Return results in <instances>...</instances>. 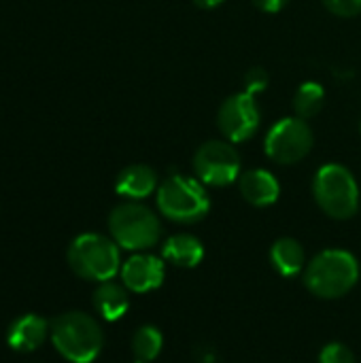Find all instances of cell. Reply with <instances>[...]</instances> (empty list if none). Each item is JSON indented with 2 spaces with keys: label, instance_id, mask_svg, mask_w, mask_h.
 <instances>
[{
  "label": "cell",
  "instance_id": "cell-1",
  "mask_svg": "<svg viewBox=\"0 0 361 363\" xmlns=\"http://www.w3.org/2000/svg\"><path fill=\"white\" fill-rule=\"evenodd\" d=\"M360 262L351 251L326 249L304 270V287L319 300L345 298L360 281Z\"/></svg>",
  "mask_w": 361,
  "mask_h": 363
},
{
  "label": "cell",
  "instance_id": "cell-2",
  "mask_svg": "<svg viewBox=\"0 0 361 363\" xmlns=\"http://www.w3.org/2000/svg\"><path fill=\"white\" fill-rule=\"evenodd\" d=\"M51 342L57 353L70 363H91L104 347L100 323L79 311L64 313L51 321Z\"/></svg>",
  "mask_w": 361,
  "mask_h": 363
},
{
  "label": "cell",
  "instance_id": "cell-3",
  "mask_svg": "<svg viewBox=\"0 0 361 363\" xmlns=\"http://www.w3.org/2000/svg\"><path fill=\"white\" fill-rule=\"evenodd\" d=\"M155 202L162 217L179 225H194L211 211L206 185L187 174H170L164 179L155 191Z\"/></svg>",
  "mask_w": 361,
  "mask_h": 363
},
{
  "label": "cell",
  "instance_id": "cell-4",
  "mask_svg": "<svg viewBox=\"0 0 361 363\" xmlns=\"http://www.w3.org/2000/svg\"><path fill=\"white\" fill-rule=\"evenodd\" d=\"M66 257L70 270L83 281L104 283L113 281L121 272L119 245L102 234L87 232L77 236L70 242Z\"/></svg>",
  "mask_w": 361,
  "mask_h": 363
},
{
  "label": "cell",
  "instance_id": "cell-5",
  "mask_svg": "<svg viewBox=\"0 0 361 363\" xmlns=\"http://www.w3.org/2000/svg\"><path fill=\"white\" fill-rule=\"evenodd\" d=\"M313 196L317 206L336 221H347L360 211V185L343 164H326L317 170Z\"/></svg>",
  "mask_w": 361,
  "mask_h": 363
},
{
  "label": "cell",
  "instance_id": "cell-6",
  "mask_svg": "<svg viewBox=\"0 0 361 363\" xmlns=\"http://www.w3.org/2000/svg\"><path fill=\"white\" fill-rule=\"evenodd\" d=\"M111 238L126 251H149L162 238L160 217L140 202H123L109 215Z\"/></svg>",
  "mask_w": 361,
  "mask_h": 363
},
{
  "label": "cell",
  "instance_id": "cell-7",
  "mask_svg": "<svg viewBox=\"0 0 361 363\" xmlns=\"http://www.w3.org/2000/svg\"><path fill=\"white\" fill-rule=\"evenodd\" d=\"M240 155L230 140H206L194 153V174L206 187H228L240 177Z\"/></svg>",
  "mask_w": 361,
  "mask_h": 363
},
{
  "label": "cell",
  "instance_id": "cell-8",
  "mask_svg": "<svg viewBox=\"0 0 361 363\" xmlns=\"http://www.w3.org/2000/svg\"><path fill=\"white\" fill-rule=\"evenodd\" d=\"M313 130L306 119L283 117L266 134L264 151L266 155L283 166L298 164L313 149Z\"/></svg>",
  "mask_w": 361,
  "mask_h": 363
},
{
  "label": "cell",
  "instance_id": "cell-9",
  "mask_svg": "<svg viewBox=\"0 0 361 363\" xmlns=\"http://www.w3.org/2000/svg\"><path fill=\"white\" fill-rule=\"evenodd\" d=\"M262 111L255 102V96L249 91L232 94L223 100L217 111V125L221 134L230 143H245L249 140L260 128Z\"/></svg>",
  "mask_w": 361,
  "mask_h": 363
},
{
  "label": "cell",
  "instance_id": "cell-10",
  "mask_svg": "<svg viewBox=\"0 0 361 363\" xmlns=\"http://www.w3.org/2000/svg\"><path fill=\"white\" fill-rule=\"evenodd\" d=\"M121 283L132 294H151L162 287L166 279L164 257L151 253H136L121 264Z\"/></svg>",
  "mask_w": 361,
  "mask_h": 363
},
{
  "label": "cell",
  "instance_id": "cell-11",
  "mask_svg": "<svg viewBox=\"0 0 361 363\" xmlns=\"http://www.w3.org/2000/svg\"><path fill=\"white\" fill-rule=\"evenodd\" d=\"M238 189H240V196L251 206H257V208L277 204V200L281 196L279 179L270 170H264V168L245 170L238 177Z\"/></svg>",
  "mask_w": 361,
  "mask_h": 363
},
{
  "label": "cell",
  "instance_id": "cell-12",
  "mask_svg": "<svg viewBox=\"0 0 361 363\" xmlns=\"http://www.w3.org/2000/svg\"><path fill=\"white\" fill-rule=\"evenodd\" d=\"M49 332H51V325L43 317L34 313L21 315L9 325L6 345L17 353H32L47 340Z\"/></svg>",
  "mask_w": 361,
  "mask_h": 363
},
{
  "label": "cell",
  "instance_id": "cell-13",
  "mask_svg": "<svg viewBox=\"0 0 361 363\" xmlns=\"http://www.w3.org/2000/svg\"><path fill=\"white\" fill-rule=\"evenodd\" d=\"M157 187H160V183H157L155 170L145 164H132V166L123 168L115 181L117 196H121L130 202H140V200L149 198L151 194L157 191Z\"/></svg>",
  "mask_w": 361,
  "mask_h": 363
},
{
  "label": "cell",
  "instance_id": "cell-14",
  "mask_svg": "<svg viewBox=\"0 0 361 363\" xmlns=\"http://www.w3.org/2000/svg\"><path fill=\"white\" fill-rule=\"evenodd\" d=\"M270 264L279 277L294 279L306 270V251L296 238L283 236L270 247Z\"/></svg>",
  "mask_w": 361,
  "mask_h": 363
},
{
  "label": "cell",
  "instance_id": "cell-15",
  "mask_svg": "<svg viewBox=\"0 0 361 363\" xmlns=\"http://www.w3.org/2000/svg\"><path fill=\"white\" fill-rule=\"evenodd\" d=\"M94 308L104 321H119L130 308V294L123 283L104 281L94 291Z\"/></svg>",
  "mask_w": 361,
  "mask_h": 363
},
{
  "label": "cell",
  "instance_id": "cell-16",
  "mask_svg": "<svg viewBox=\"0 0 361 363\" xmlns=\"http://www.w3.org/2000/svg\"><path fill=\"white\" fill-rule=\"evenodd\" d=\"M164 262L177 268H196L204 259V245L191 234H174L162 247Z\"/></svg>",
  "mask_w": 361,
  "mask_h": 363
},
{
  "label": "cell",
  "instance_id": "cell-17",
  "mask_svg": "<svg viewBox=\"0 0 361 363\" xmlns=\"http://www.w3.org/2000/svg\"><path fill=\"white\" fill-rule=\"evenodd\" d=\"M164 349V336L155 325H143L132 336V355L136 362L151 363L160 357Z\"/></svg>",
  "mask_w": 361,
  "mask_h": 363
},
{
  "label": "cell",
  "instance_id": "cell-18",
  "mask_svg": "<svg viewBox=\"0 0 361 363\" xmlns=\"http://www.w3.org/2000/svg\"><path fill=\"white\" fill-rule=\"evenodd\" d=\"M326 102V89L317 81H306L296 89L294 96V111L300 119H311L315 117Z\"/></svg>",
  "mask_w": 361,
  "mask_h": 363
},
{
  "label": "cell",
  "instance_id": "cell-19",
  "mask_svg": "<svg viewBox=\"0 0 361 363\" xmlns=\"http://www.w3.org/2000/svg\"><path fill=\"white\" fill-rule=\"evenodd\" d=\"M319 363H355L353 351L343 342H330L321 349Z\"/></svg>",
  "mask_w": 361,
  "mask_h": 363
},
{
  "label": "cell",
  "instance_id": "cell-20",
  "mask_svg": "<svg viewBox=\"0 0 361 363\" xmlns=\"http://www.w3.org/2000/svg\"><path fill=\"white\" fill-rule=\"evenodd\" d=\"M323 4L338 17H355L361 13V0H323Z\"/></svg>",
  "mask_w": 361,
  "mask_h": 363
},
{
  "label": "cell",
  "instance_id": "cell-21",
  "mask_svg": "<svg viewBox=\"0 0 361 363\" xmlns=\"http://www.w3.org/2000/svg\"><path fill=\"white\" fill-rule=\"evenodd\" d=\"M268 87V72L264 68H251L245 74V91L257 96Z\"/></svg>",
  "mask_w": 361,
  "mask_h": 363
},
{
  "label": "cell",
  "instance_id": "cell-22",
  "mask_svg": "<svg viewBox=\"0 0 361 363\" xmlns=\"http://www.w3.org/2000/svg\"><path fill=\"white\" fill-rule=\"evenodd\" d=\"M257 9H262L264 13H279L281 9L287 6L289 0H251Z\"/></svg>",
  "mask_w": 361,
  "mask_h": 363
},
{
  "label": "cell",
  "instance_id": "cell-23",
  "mask_svg": "<svg viewBox=\"0 0 361 363\" xmlns=\"http://www.w3.org/2000/svg\"><path fill=\"white\" fill-rule=\"evenodd\" d=\"M198 6H202V9H215V6H219L223 0H194Z\"/></svg>",
  "mask_w": 361,
  "mask_h": 363
},
{
  "label": "cell",
  "instance_id": "cell-24",
  "mask_svg": "<svg viewBox=\"0 0 361 363\" xmlns=\"http://www.w3.org/2000/svg\"><path fill=\"white\" fill-rule=\"evenodd\" d=\"M134 363H145V362H134Z\"/></svg>",
  "mask_w": 361,
  "mask_h": 363
}]
</instances>
